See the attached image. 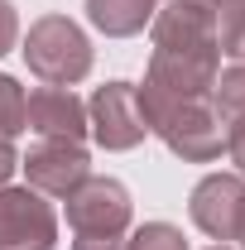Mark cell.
<instances>
[{
  "mask_svg": "<svg viewBox=\"0 0 245 250\" xmlns=\"http://www.w3.org/2000/svg\"><path fill=\"white\" fill-rule=\"evenodd\" d=\"M140 106H144V121L149 135H159L168 145V154H178L183 164H216L226 149V121L216 116L212 96H192V101H173V96H159L149 87H135Z\"/></svg>",
  "mask_w": 245,
  "mask_h": 250,
  "instance_id": "6da1fadb",
  "label": "cell"
},
{
  "mask_svg": "<svg viewBox=\"0 0 245 250\" xmlns=\"http://www.w3.org/2000/svg\"><path fill=\"white\" fill-rule=\"evenodd\" d=\"M20 53L43 87H72L92 72V39L67 15H39L24 34Z\"/></svg>",
  "mask_w": 245,
  "mask_h": 250,
  "instance_id": "7a4b0ae2",
  "label": "cell"
},
{
  "mask_svg": "<svg viewBox=\"0 0 245 250\" xmlns=\"http://www.w3.org/2000/svg\"><path fill=\"white\" fill-rule=\"evenodd\" d=\"M87 135L106 154H125V149L144 145L149 121H144L135 82H106V87H96L92 101H87Z\"/></svg>",
  "mask_w": 245,
  "mask_h": 250,
  "instance_id": "3957f363",
  "label": "cell"
},
{
  "mask_svg": "<svg viewBox=\"0 0 245 250\" xmlns=\"http://www.w3.org/2000/svg\"><path fill=\"white\" fill-rule=\"evenodd\" d=\"M62 202H67L72 236H125L130 231V217H135L130 188L121 178H96V173H87Z\"/></svg>",
  "mask_w": 245,
  "mask_h": 250,
  "instance_id": "277c9868",
  "label": "cell"
},
{
  "mask_svg": "<svg viewBox=\"0 0 245 250\" xmlns=\"http://www.w3.org/2000/svg\"><path fill=\"white\" fill-rule=\"evenodd\" d=\"M0 250H58V212L29 183L0 188Z\"/></svg>",
  "mask_w": 245,
  "mask_h": 250,
  "instance_id": "5b68a950",
  "label": "cell"
},
{
  "mask_svg": "<svg viewBox=\"0 0 245 250\" xmlns=\"http://www.w3.org/2000/svg\"><path fill=\"white\" fill-rule=\"evenodd\" d=\"M221 72V48H154L144 87L173 101L212 96V82Z\"/></svg>",
  "mask_w": 245,
  "mask_h": 250,
  "instance_id": "8992f818",
  "label": "cell"
},
{
  "mask_svg": "<svg viewBox=\"0 0 245 250\" xmlns=\"http://www.w3.org/2000/svg\"><path fill=\"white\" fill-rule=\"evenodd\" d=\"M241 212H245V178L241 173H207L202 183L192 188V197H187L192 226H197L207 241H216V246L236 241Z\"/></svg>",
  "mask_w": 245,
  "mask_h": 250,
  "instance_id": "52a82bcc",
  "label": "cell"
},
{
  "mask_svg": "<svg viewBox=\"0 0 245 250\" xmlns=\"http://www.w3.org/2000/svg\"><path fill=\"white\" fill-rule=\"evenodd\" d=\"M20 168H24V178H29L34 192H43V197H67L72 188L92 173V159L82 149V140H43V135H39L29 145V154L20 159Z\"/></svg>",
  "mask_w": 245,
  "mask_h": 250,
  "instance_id": "ba28073f",
  "label": "cell"
},
{
  "mask_svg": "<svg viewBox=\"0 0 245 250\" xmlns=\"http://www.w3.org/2000/svg\"><path fill=\"white\" fill-rule=\"evenodd\" d=\"M24 125L43 140H87V101L72 87H34L24 96Z\"/></svg>",
  "mask_w": 245,
  "mask_h": 250,
  "instance_id": "9c48e42d",
  "label": "cell"
},
{
  "mask_svg": "<svg viewBox=\"0 0 245 250\" xmlns=\"http://www.w3.org/2000/svg\"><path fill=\"white\" fill-rule=\"evenodd\" d=\"M154 48H216V10L197 0H168L149 20Z\"/></svg>",
  "mask_w": 245,
  "mask_h": 250,
  "instance_id": "30bf717a",
  "label": "cell"
},
{
  "mask_svg": "<svg viewBox=\"0 0 245 250\" xmlns=\"http://www.w3.org/2000/svg\"><path fill=\"white\" fill-rule=\"evenodd\" d=\"M159 0H87V20L106 39H130L154 20Z\"/></svg>",
  "mask_w": 245,
  "mask_h": 250,
  "instance_id": "8fae6325",
  "label": "cell"
},
{
  "mask_svg": "<svg viewBox=\"0 0 245 250\" xmlns=\"http://www.w3.org/2000/svg\"><path fill=\"white\" fill-rule=\"evenodd\" d=\"M212 106H216V116H221L226 125H231V121H245V62L226 67V72H216Z\"/></svg>",
  "mask_w": 245,
  "mask_h": 250,
  "instance_id": "7c38bea8",
  "label": "cell"
},
{
  "mask_svg": "<svg viewBox=\"0 0 245 250\" xmlns=\"http://www.w3.org/2000/svg\"><path fill=\"white\" fill-rule=\"evenodd\" d=\"M216 48L226 58L245 62V0H221L216 5Z\"/></svg>",
  "mask_w": 245,
  "mask_h": 250,
  "instance_id": "4fadbf2b",
  "label": "cell"
},
{
  "mask_svg": "<svg viewBox=\"0 0 245 250\" xmlns=\"http://www.w3.org/2000/svg\"><path fill=\"white\" fill-rule=\"evenodd\" d=\"M125 250H187V241H183V231L173 221H144L125 241Z\"/></svg>",
  "mask_w": 245,
  "mask_h": 250,
  "instance_id": "5bb4252c",
  "label": "cell"
},
{
  "mask_svg": "<svg viewBox=\"0 0 245 250\" xmlns=\"http://www.w3.org/2000/svg\"><path fill=\"white\" fill-rule=\"evenodd\" d=\"M24 130V87L10 77V72H0V135H20Z\"/></svg>",
  "mask_w": 245,
  "mask_h": 250,
  "instance_id": "9a60e30c",
  "label": "cell"
},
{
  "mask_svg": "<svg viewBox=\"0 0 245 250\" xmlns=\"http://www.w3.org/2000/svg\"><path fill=\"white\" fill-rule=\"evenodd\" d=\"M15 43H20V15H15L10 0H0V58H5Z\"/></svg>",
  "mask_w": 245,
  "mask_h": 250,
  "instance_id": "2e32d148",
  "label": "cell"
},
{
  "mask_svg": "<svg viewBox=\"0 0 245 250\" xmlns=\"http://www.w3.org/2000/svg\"><path fill=\"white\" fill-rule=\"evenodd\" d=\"M226 154H231V164H236V173L245 178V121L226 125Z\"/></svg>",
  "mask_w": 245,
  "mask_h": 250,
  "instance_id": "e0dca14e",
  "label": "cell"
},
{
  "mask_svg": "<svg viewBox=\"0 0 245 250\" xmlns=\"http://www.w3.org/2000/svg\"><path fill=\"white\" fill-rule=\"evenodd\" d=\"M15 168H20V154H15V145H10V135H0V188L15 178Z\"/></svg>",
  "mask_w": 245,
  "mask_h": 250,
  "instance_id": "ac0fdd59",
  "label": "cell"
},
{
  "mask_svg": "<svg viewBox=\"0 0 245 250\" xmlns=\"http://www.w3.org/2000/svg\"><path fill=\"white\" fill-rule=\"evenodd\" d=\"M72 250H125V241L121 236H77Z\"/></svg>",
  "mask_w": 245,
  "mask_h": 250,
  "instance_id": "d6986e66",
  "label": "cell"
},
{
  "mask_svg": "<svg viewBox=\"0 0 245 250\" xmlns=\"http://www.w3.org/2000/svg\"><path fill=\"white\" fill-rule=\"evenodd\" d=\"M236 241L245 246V212H241V226H236Z\"/></svg>",
  "mask_w": 245,
  "mask_h": 250,
  "instance_id": "ffe728a7",
  "label": "cell"
},
{
  "mask_svg": "<svg viewBox=\"0 0 245 250\" xmlns=\"http://www.w3.org/2000/svg\"><path fill=\"white\" fill-rule=\"evenodd\" d=\"M197 5H212V10H216V5H221V0H197Z\"/></svg>",
  "mask_w": 245,
  "mask_h": 250,
  "instance_id": "44dd1931",
  "label": "cell"
},
{
  "mask_svg": "<svg viewBox=\"0 0 245 250\" xmlns=\"http://www.w3.org/2000/svg\"><path fill=\"white\" fill-rule=\"evenodd\" d=\"M207 250H231V246H207Z\"/></svg>",
  "mask_w": 245,
  "mask_h": 250,
  "instance_id": "7402d4cb",
  "label": "cell"
}]
</instances>
